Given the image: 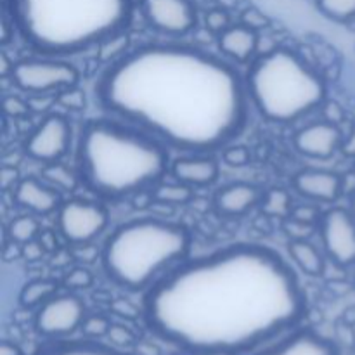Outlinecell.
I'll return each mask as SVG.
<instances>
[{
	"instance_id": "2e32d148",
	"label": "cell",
	"mask_w": 355,
	"mask_h": 355,
	"mask_svg": "<svg viewBox=\"0 0 355 355\" xmlns=\"http://www.w3.org/2000/svg\"><path fill=\"white\" fill-rule=\"evenodd\" d=\"M14 201L35 215H49L64 203L61 191L37 177H24L19 180L14 189Z\"/></svg>"
},
{
	"instance_id": "d4e9b609",
	"label": "cell",
	"mask_w": 355,
	"mask_h": 355,
	"mask_svg": "<svg viewBox=\"0 0 355 355\" xmlns=\"http://www.w3.org/2000/svg\"><path fill=\"white\" fill-rule=\"evenodd\" d=\"M7 234H9L10 241L26 245V243L38 238V234H40V224L31 215H21V217H16L10 222L9 229H7Z\"/></svg>"
},
{
	"instance_id": "d6986e66",
	"label": "cell",
	"mask_w": 355,
	"mask_h": 355,
	"mask_svg": "<svg viewBox=\"0 0 355 355\" xmlns=\"http://www.w3.org/2000/svg\"><path fill=\"white\" fill-rule=\"evenodd\" d=\"M218 49L236 62H248L259 51V33L245 24H231L218 35Z\"/></svg>"
},
{
	"instance_id": "f6af8a7d",
	"label": "cell",
	"mask_w": 355,
	"mask_h": 355,
	"mask_svg": "<svg viewBox=\"0 0 355 355\" xmlns=\"http://www.w3.org/2000/svg\"><path fill=\"white\" fill-rule=\"evenodd\" d=\"M343 321L347 322V324H355V307H350L349 311L345 312V314H343Z\"/></svg>"
},
{
	"instance_id": "cb8c5ba5",
	"label": "cell",
	"mask_w": 355,
	"mask_h": 355,
	"mask_svg": "<svg viewBox=\"0 0 355 355\" xmlns=\"http://www.w3.org/2000/svg\"><path fill=\"white\" fill-rule=\"evenodd\" d=\"M262 214L267 217H277V218H288L293 210V203H291V196L288 191L284 189H270L263 194L262 203Z\"/></svg>"
},
{
	"instance_id": "f546056e",
	"label": "cell",
	"mask_w": 355,
	"mask_h": 355,
	"mask_svg": "<svg viewBox=\"0 0 355 355\" xmlns=\"http://www.w3.org/2000/svg\"><path fill=\"white\" fill-rule=\"evenodd\" d=\"M94 284V276L87 267H73L69 272H66L64 279H62V286L66 290H87Z\"/></svg>"
},
{
	"instance_id": "60d3db41",
	"label": "cell",
	"mask_w": 355,
	"mask_h": 355,
	"mask_svg": "<svg viewBox=\"0 0 355 355\" xmlns=\"http://www.w3.org/2000/svg\"><path fill=\"white\" fill-rule=\"evenodd\" d=\"M21 177H19V172H17V168H14V166H3L2 168V177H0V182H2V187L6 191L9 189H16V186L19 184Z\"/></svg>"
},
{
	"instance_id": "d6a6232c",
	"label": "cell",
	"mask_w": 355,
	"mask_h": 355,
	"mask_svg": "<svg viewBox=\"0 0 355 355\" xmlns=\"http://www.w3.org/2000/svg\"><path fill=\"white\" fill-rule=\"evenodd\" d=\"M55 104L62 106L64 110L69 111H82L85 107V96L83 90L78 89V85L69 87V89L62 90L55 96Z\"/></svg>"
},
{
	"instance_id": "74e56055",
	"label": "cell",
	"mask_w": 355,
	"mask_h": 355,
	"mask_svg": "<svg viewBox=\"0 0 355 355\" xmlns=\"http://www.w3.org/2000/svg\"><path fill=\"white\" fill-rule=\"evenodd\" d=\"M111 311H113V314H116L118 318H123L125 321H134V319L141 318L142 314V311L134 304V302L123 300V298L114 300L113 304H111Z\"/></svg>"
},
{
	"instance_id": "8d00e7d4",
	"label": "cell",
	"mask_w": 355,
	"mask_h": 355,
	"mask_svg": "<svg viewBox=\"0 0 355 355\" xmlns=\"http://www.w3.org/2000/svg\"><path fill=\"white\" fill-rule=\"evenodd\" d=\"M30 103L17 96L3 97V113L10 118H23L30 113Z\"/></svg>"
},
{
	"instance_id": "30bf717a",
	"label": "cell",
	"mask_w": 355,
	"mask_h": 355,
	"mask_svg": "<svg viewBox=\"0 0 355 355\" xmlns=\"http://www.w3.org/2000/svg\"><path fill=\"white\" fill-rule=\"evenodd\" d=\"M71 123L64 114L52 113L35 128L24 142V153L35 162L58 163L71 146Z\"/></svg>"
},
{
	"instance_id": "ffe728a7",
	"label": "cell",
	"mask_w": 355,
	"mask_h": 355,
	"mask_svg": "<svg viewBox=\"0 0 355 355\" xmlns=\"http://www.w3.org/2000/svg\"><path fill=\"white\" fill-rule=\"evenodd\" d=\"M33 355H135L118 347L106 345L99 340H54L47 345L40 347Z\"/></svg>"
},
{
	"instance_id": "52a82bcc",
	"label": "cell",
	"mask_w": 355,
	"mask_h": 355,
	"mask_svg": "<svg viewBox=\"0 0 355 355\" xmlns=\"http://www.w3.org/2000/svg\"><path fill=\"white\" fill-rule=\"evenodd\" d=\"M12 83L30 96H58L69 87L78 85L80 71L71 62L51 58H28L12 68Z\"/></svg>"
},
{
	"instance_id": "7bdbcfd3",
	"label": "cell",
	"mask_w": 355,
	"mask_h": 355,
	"mask_svg": "<svg viewBox=\"0 0 355 355\" xmlns=\"http://www.w3.org/2000/svg\"><path fill=\"white\" fill-rule=\"evenodd\" d=\"M340 151H342L347 158H355V123L352 125V128H350L349 135L343 139Z\"/></svg>"
},
{
	"instance_id": "5b68a950",
	"label": "cell",
	"mask_w": 355,
	"mask_h": 355,
	"mask_svg": "<svg viewBox=\"0 0 355 355\" xmlns=\"http://www.w3.org/2000/svg\"><path fill=\"white\" fill-rule=\"evenodd\" d=\"M189 229L159 217H139L118 225L103 248L107 277L128 291H148L191 252Z\"/></svg>"
},
{
	"instance_id": "b9f144b4",
	"label": "cell",
	"mask_w": 355,
	"mask_h": 355,
	"mask_svg": "<svg viewBox=\"0 0 355 355\" xmlns=\"http://www.w3.org/2000/svg\"><path fill=\"white\" fill-rule=\"evenodd\" d=\"M135 355H162V350H159L158 345H155L153 342H148V340H137L134 347Z\"/></svg>"
},
{
	"instance_id": "f1b7e54d",
	"label": "cell",
	"mask_w": 355,
	"mask_h": 355,
	"mask_svg": "<svg viewBox=\"0 0 355 355\" xmlns=\"http://www.w3.org/2000/svg\"><path fill=\"white\" fill-rule=\"evenodd\" d=\"M107 340L113 347H118V349H134L135 343H137V335L128 328L127 324H120V322H111V328L107 331Z\"/></svg>"
},
{
	"instance_id": "4fadbf2b",
	"label": "cell",
	"mask_w": 355,
	"mask_h": 355,
	"mask_svg": "<svg viewBox=\"0 0 355 355\" xmlns=\"http://www.w3.org/2000/svg\"><path fill=\"white\" fill-rule=\"evenodd\" d=\"M246 355H342L338 345L312 328H295L274 345Z\"/></svg>"
},
{
	"instance_id": "4dcf8cb0",
	"label": "cell",
	"mask_w": 355,
	"mask_h": 355,
	"mask_svg": "<svg viewBox=\"0 0 355 355\" xmlns=\"http://www.w3.org/2000/svg\"><path fill=\"white\" fill-rule=\"evenodd\" d=\"M205 26L210 33L220 35L231 26V14L224 7H215L205 14Z\"/></svg>"
},
{
	"instance_id": "44dd1931",
	"label": "cell",
	"mask_w": 355,
	"mask_h": 355,
	"mask_svg": "<svg viewBox=\"0 0 355 355\" xmlns=\"http://www.w3.org/2000/svg\"><path fill=\"white\" fill-rule=\"evenodd\" d=\"M288 253L295 266L311 277H321L326 272V260L309 239H291Z\"/></svg>"
},
{
	"instance_id": "1f68e13d",
	"label": "cell",
	"mask_w": 355,
	"mask_h": 355,
	"mask_svg": "<svg viewBox=\"0 0 355 355\" xmlns=\"http://www.w3.org/2000/svg\"><path fill=\"white\" fill-rule=\"evenodd\" d=\"M222 159L225 165L232 166V168H243V166L252 163V153L246 146L236 144V146H225L222 151Z\"/></svg>"
},
{
	"instance_id": "3957f363",
	"label": "cell",
	"mask_w": 355,
	"mask_h": 355,
	"mask_svg": "<svg viewBox=\"0 0 355 355\" xmlns=\"http://www.w3.org/2000/svg\"><path fill=\"white\" fill-rule=\"evenodd\" d=\"M166 146L118 118L85 121L76 148L78 177L90 193L121 200L162 182L168 170Z\"/></svg>"
},
{
	"instance_id": "7402d4cb",
	"label": "cell",
	"mask_w": 355,
	"mask_h": 355,
	"mask_svg": "<svg viewBox=\"0 0 355 355\" xmlns=\"http://www.w3.org/2000/svg\"><path fill=\"white\" fill-rule=\"evenodd\" d=\"M59 284L54 279H33L23 286L19 293V304L24 309L42 307L47 300L58 295Z\"/></svg>"
},
{
	"instance_id": "ee69618b",
	"label": "cell",
	"mask_w": 355,
	"mask_h": 355,
	"mask_svg": "<svg viewBox=\"0 0 355 355\" xmlns=\"http://www.w3.org/2000/svg\"><path fill=\"white\" fill-rule=\"evenodd\" d=\"M0 355H24L23 350L16 345V343L3 342L0 347Z\"/></svg>"
},
{
	"instance_id": "ab89813d",
	"label": "cell",
	"mask_w": 355,
	"mask_h": 355,
	"mask_svg": "<svg viewBox=\"0 0 355 355\" xmlns=\"http://www.w3.org/2000/svg\"><path fill=\"white\" fill-rule=\"evenodd\" d=\"M23 246V257L21 259H26V262H35V260H40L44 257L45 248L40 245L38 239H33V241L26 243V245H21Z\"/></svg>"
},
{
	"instance_id": "ba28073f",
	"label": "cell",
	"mask_w": 355,
	"mask_h": 355,
	"mask_svg": "<svg viewBox=\"0 0 355 355\" xmlns=\"http://www.w3.org/2000/svg\"><path fill=\"white\" fill-rule=\"evenodd\" d=\"M110 214L106 207L96 201L73 200L64 201L58 210V231L69 245H89L106 231Z\"/></svg>"
},
{
	"instance_id": "9c48e42d",
	"label": "cell",
	"mask_w": 355,
	"mask_h": 355,
	"mask_svg": "<svg viewBox=\"0 0 355 355\" xmlns=\"http://www.w3.org/2000/svg\"><path fill=\"white\" fill-rule=\"evenodd\" d=\"M87 318L85 304L75 293L55 295L38 307L35 315V328L49 340H61L71 336L82 328Z\"/></svg>"
},
{
	"instance_id": "277c9868",
	"label": "cell",
	"mask_w": 355,
	"mask_h": 355,
	"mask_svg": "<svg viewBox=\"0 0 355 355\" xmlns=\"http://www.w3.org/2000/svg\"><path fill=\"white\" fill-rule=\"evenodd\" d=\"M21 37L44 55L78 54L121 35L134 0H7Z\"/></svg>"
},
{
	"instance_id": "836d02e7",
	"label": "cell",
	"mask_w": 355,
	"mask_h": 355,
	"mask_svg": "<svg viewBox=\"0 0 355 355\" xmlns=\"http://www.w3.org/2000/svg\"><path fill=\"white\" fill-rule=\"evenodd\" d=\"M241 24L252 28V30H255L259 33V31H266L270 26V19L267 14H263L257 7H248V9L243 10Z\"/></svg>"
},
{
	"instance_id": "7a4b0ae2",
	"label": "cell",
	"mask_w": 355,
	"mask_h": 355,
	"mask_svg": "<svg viewBox=\"0 0 355 355\" xmlns=\"http://www.w3.org/2000/svg\"><path fill=\"white\" fill-rule=\"evenodd\" d=\"M96 97L113 118L196 155L231 144L245 130L252 103L234 66L184 44L125 52L99 76Z\"/></svg>"
},
{
	"instance_id": "7dc6e473",
	"label": "cell",
	"mask_w": 355,
	"mask_h": 355,
	"mask_svg": "<svg viewBox=\"0 0 355 355\" xmlns=\"http://www.w3.org/2000/svg\"><path fill=\"white\" fill-rule=\"evenodd\" d=\"M350 211H352L355 217V193L352 194V198H350Z\"/></svg>"
},
{
	"instance_id": "603a6c76",
	"label": "cell",
	"mask_w": 355,
	"mask_h": 355,
	"mask_svg": "<svg viewBox=\"0 0 355 355\" xmlns=\"http://www.w3.org/2000/svg\"><path fill=\"white\" fill-rule=\"evenodd\" d=\"M155 203L163 207H180L193 200V189L187 184L173 180V182H158L151 187Z\"/></svg>"
},
{
	"instance_id": "5bb4252c",
	"label": "cell",
	"mask_w": 355,
	"mask_h": 355,
	"mask_svg": "<svg viewBox=\"0 0 355 355\" xmlns=\"http://www.w3.org/2000/svg\"><path fill=\"white\" fill-rule=\"evenodd\" d=\"M343 135L338 125L329 121H314L295 134L293 144L298 153L315 159H328L342 148Z\"/></svg>"
},
{
	"instance_id": "83f0119b",
	"label": "cell",
	"mask_w": 355,
	"mask_h": 355,
	"mask_svg": "<svg viewBox=\"0 0 355 355\" xmlns=\"http://www.w3.org/2000/svg\"><path fill=\"white\" fill-rule=\"evenodd\" d=\"M110 328H111V321L106 318V315L90 314L83 319L80 331H82L83 338L101 340V338H106Z\"/></svg>"
},
{
	"instance_id": "6da1fadb",
	"label": "cell",
	"mask_w": 355,
	"mask_h": 355,
	"mask_svg": "<svg viewBox=\"0 0 355 355\" xmlns=\"http://www.w3.org/2000/svg\"><path fill=\"white\" fill-rule=\"evenodd\" d=\"M293 267L269 246L238 243L184 260L142 298L155 336L205 355H246L293 331L307 318Z\"/></svg>"
},
{
	"instance_id": "9a60e30c",
	"label": "cell",
	"mask_w": 355,
	"mask_h": 355,
	"mask_svg": "<svg viewBox=\"0 0 355 355\" xmlns=\"http://www.w3.org/2000/svg\"><path fill=\"white\" fill-rule=\"evenodd\" d=\"M293 189L318 203H336L343 194L342 175L329 170L307 168L293 177Z\"/></svg>"
},
{
	"instance_id": "e575fe53",
	"label": "cell",
	"mask_w": 355,
	"mask_h": 355,
	"mask_svg": "<svg viewBox=\"0 0 355 355\" xmlns=\"http://www.w3.org/2000/svg\"><path fill=\"white\" fill-rule=\"evenodd\" d=\"M283 229L291 239H309L312 234H314L315 229H319V227L318 225L305 224V222L295 220V218L288 217V218H284Z\"/></svg>"
},
{
	"instance_id": "d590c367",
	"label": "cell",
	"mask_w": 355,
	"mask_h": 355,
	"mask_svg": "<svg viewBox=\"0 0 355 355\" xmlns=\"http://www.w3.org/2000/svg\"><path fill=\"white\" fill-rule=\"evenodd\" d=\"M290 217L295 218V220L318 225L319 227V220H321L322 214L319 211L318 207H312V205H293V210H291Z\"/></svg>"
},
{
	"instance_id": "4316f807",
	"label": "cell",
	"mask_w": 355,
	"mask_h": 355,
	"mask_svg": "<svg viewBox=\"0 0 355 355\" xmlns=\"http://www.w3.org/2000/svg\"><path fill=\"white\" fill-rule=\"evenodd\" d=\"M318 9L326 17L340 23L355 19V0H315Z\"/></svg>"
},
{
	"instance_id": "8fae6325",
	"label": "cell",
	"mask_w": 355,
	"mask_h": 355,
	"mask_svg": "<svg viewBox=\"0 0 355 355\" xmlns=\"http://www.w3.org/2000/svg\"><path fill=\"white\" fill-rule=\"evenodd\" d=\"M322 246L333 263L349 267L355 263V217L345 208H329L319 220Z\"/></svg>"
},
{
	"instance_id": "484cf974",
	"label": "cell",
	"mask_w": 355,
	"mask_h": 355,
	"mask_svg": "<svg viewBox=\"0 0 355 355\" xmlns=\"http://www.w3.org/2000/svg\"><path fill=\"white\" fill-rule=\"evenodd\" d=\"M44 180L59 191H73L78 184V173H73L62 163H49L44 168Z\"/></svg>"
},
{
	"instance_id": "e0dca14e",
	"label": "cell",
	"mask_w": 355,
	"mask_h": 355,
	"mask_svg": "<svg viewBox=\"0 0 355 355\" xmlns=\"http://www.w3.org/2000/svg\"><path fill=\"white\" fill-rule=\"evenodd\" d=\"M170 172H172L173 179L179 182L187 184L191 187H207L211 186L215 180L218 179V168L217 159L211 156L196 155L193 156H180L175 162L170 165Z\"/></svg>"
},
{
	"instance_id": "8992f818",
	"label": "cell",
	"mask_w": 355,
	"mask_h": 355,
	"mask_svg": "<svg viewBox=\"0 0 355 355\" xmlns=\"http://www.w3.org/2000/svg\"><path fill=\"white\" fill-rule=\"evenodd\" d=\"M246 89L253 106L274 123H291L326 101L321 73L290 47L259 55L246 76Z\"/></svg>"
},
{
	"instance_id": "ac0fdd59",
	"label": "cell",
	"mask_w": 355,
	"mask_h": 355,
	"mask_svg": "<svg viewBox=\"0 0 355 355\" xmlns=\"http://www.w3.org/2000/svg\"><path fill=\"white\" fill-rule=\"evenodd\" d=\"M263 193L259 187L245 182H234L218 189L215 194V210L225 217H241L262 203Z\"/></svg>"
},
{
	"instance_id": "7c38bea8",
	"label": "cell",
	"mask_w": 355,
	"mask_h": 355,
	"mask_svg": "<svg viewBox=\"0 0 355 355\" xmlns=\"http://www.w3.org/2000/svg\"><path fill=\"white\" fill-rule=\"evenodd\" d=\"M139 9L153 30L168 37H184L198 23L193 0H139Z\"/></svg>"
},
{
	"instance_id": "bcb514c9",
	"label": "cell",
	"mask_w": 355,
	"mask_h": 355,
	"mask_svg": "<svg viewBox=\"0 0 355 355\" xmlns=\"http://www.w3.org/2000/svg\"><path fill=\"white\" fill-rule=\"evenodd\" d=\"M168 355H205V354H198V352H189V350H177V352H172Z\"/></svg>"
},
{
	"instance_id": "f35d334b",
	"label": "cell",
	"mask_w": 355,
	"mask_h": 355,
	"mask_svg": "<svg viewBox=\"0 0 355 355\" xmlns=\"http://www.w3.org/2000/svg\"><path fill=\"white\" fill-rule=\"evenodd\" d=\"M322 114H324V120L329 121V123H342L343 118H345V110L340 106L336 101H324L322 103Z\"/></svg>"
}]
</instances>
